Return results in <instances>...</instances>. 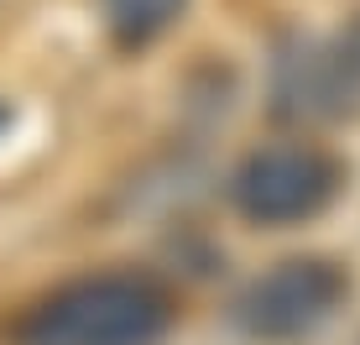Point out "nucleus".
<instances>
[{"mask_svg":"<svg viewBox=\"0 0 360 345\" xmlns=\"http://www.w3.org/2000/svg\"><path fill=\"white\" fill-rule=\"evenodd\" d=\"M172 299L146 272H84L47 288L16 319V345H157Z\"/></svg>","mask_w":360,"mask_h":345,"instance_id":"obj_1","label":"nucleus"},{"mask_svg":"<svg viewBox=\"0 0 360 345\" xmlns=\"http://www.w3.org/2000/svg\"><path fill=\"white\" fill-rule=\"evenodd\" d=\"M350 303V272L334 256H282L230 299V325L262 345L314 340Z\"/></svg>","mask_w":360,"mask_h":345,"instance_id":"obj_2","label":"nucleus"},{"mask_svg":"<svg viewBox=\"0 0 360 345\" xmlns=\"http://www.w3.org/2000/svg\"><path fill=\"white\" fill-rule=\"evenodd\" d=\"M345 189L340 157L319 142H271L240 157L230 172V204L240 220L266 230H288L324 215Z\"/></svg>","mask_w":360,"mask_h":345,"instance_id":"obj_3","label":"nucleus"},{"mask_svg":"<svg viewBox=\"0 0 360 345\" xmlns=\"http://www.w3.org/2000/svg\"><path fill=\"white\" fill-rule=\"evenodd\" d=\"M271 105L288 120L360 115V11L329 42H288L271 68Z\"/></svg>","mask_w":360,"mask_h":345,"instance_id":"obj_4","label":"nucleus"},{"mask_svg":"<svg viewBox=\"0 0 360 345\" xmlns=\"http://www.w3.org/2000/svg\"><path fill=\"white\" fill-rule=\"evenodd\" d=\"M188 0H99V16L115 42L126 47H146L152 37H162L172 21L183 16Z\"/></svg>","mask_w":360,"mask_h":345,"instance_id":"obj_5","label":"nucleus"}]
</instances>
